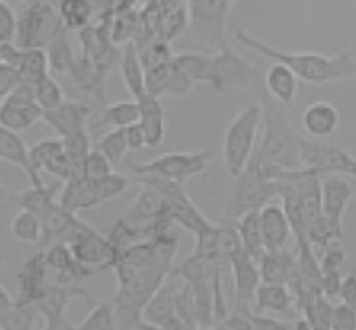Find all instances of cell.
<instances>
[{
    "mask_svg": "<svg viewBox=\"0 0 356 330\" xmlns=\"http://www.w3.org/2000/svg\"><path fill=\"white\" fill-rule=\"evenodd\" d=\"M235 38L241 45L260 54L266 59L289 66L301 81L308 84H332V82L346 81L356 75V61L348 50L333 54V56L317 52H289V50L269 45L248 31H237Z\"/></svg>",
    "mask_w": 356,
    "mask_h": 330,
    "instance_id": "cell-1",
    "label": "cell"
},
{
    "mask_svg": "<svg viewBox=\"0 0 356 330\" xmlns=\"http://www.w3.org/2000/svg\"><path fill=\"white\" fill-rule=\"evenodd\" d=\"M294 170L262 163L251 159L246 170L239 177H235L234 191L228 200L225 217L228 220H237L250 211H260L273 198H280L282 184Z\"/></svg>",
    "mask_w": 356,
    "mask_h": 330,
    "instance_id": "cell-2",
    "label": "cell"
},
{
    "mask_svg": "<svg viewBox=\"0 0 356 330\" xmlns=\"http://www.w3.org/2000/svg\"><path fill=\"white\" fill-rule=\"evenodd\" d=\"M262 127L264 132L257 145L255 159L267 164L285 168V170H298L300 163V143L301 136L294 131L289 123L282 104L275 102L269 95L262 98Z\"/></svg>",
    "mask_w": 356,
    "mask_h": 330,
    "instance_id": "cell-3",
    "label": "cell"
},
{
    "mask_svg": "<svg viewBox=\"0 0 356 330\" xmlns=\"http://www.w3.org/2000/svg\"><path fill=\"white\" fill-rule=\"evenodd\" d=\"M262 104H250L235 114L222 134V161L232 179L239 177L255 155L262 127Z\"/></svg>",
    "mask_w": 356,
    "mask_h": 330,
    "instance_id": "cell-4",
    "label": "cell"
},
{
    "mask_svg": "<svg viewBox=\"0 0 356 330\" xmlns=\"http://www.w3.org/2000/svg\"><path fill=\"white\" fill-rule=\"evenodd\" d=\"M191 18V36L196 45L207 52H219L228 47L227 24L228 6L227 0H186Z\"/></svg>",
    "mask_w": 356,
    "mask_h": 330,
    "instance_id": "cell-5",
    "label": "cell"
},
{
    "mask_svg": "<svg viewBox=\"0 0 356 330\" xmlns=\"http://www.w3.org/2000/svg\"><path fill=\"white\" fill-rule=\"evenodd\" d=\"M214 152L196 150V152H168L146 163L129 164V170L136 177L155 175L164 179L186 182L191 177H198L205 173L211 164Z\"/></svg>",
    "mask_w": 356,
    "mask_h": 330,
    "instance_id": "cell-6",
    "label": "cell"
},
{
    "mask_svg": "<svg viewBox=\"0 0 356 330\" xmlns=\"http://www.w3.org/2000/svg\"><path fill=\"white\" fill-rule=\"evenodd\" d=\"M259 75V70L250 61L235 54L230 47H225L219 52L209 56L205 82L214 91L222 93V91L244 90L248 86H253Z\"/></svg>",
    "mask_w": 356,
    "mask_h": 330,
    "instance_id": "cell-7",
    "label": "cell"
},
{
    "mask_svg": "<svg viewBox=\"0 0 356 330\" xmlns=\"http://www.w3.org/2000/svg\"><path fill=\"white\" fill-rule=\"evenodd\" d=\"M59 25V11H56L50 0L27 6L24 15L18 18L17 43L22 49H47Z\"/></svg>",
    "mask_w": 356,
    "mask_h": 330,
    "instance_id": "cell-8",
    "label": "cell"
},
{
    "mask_svg": "<svg viewBox=\"0 0 356 330\" xmlns=\"http://www.w3.org/2000/svg\"><path fill=\"white\" fill-rule=\"evenodd\" d=\"M300 163L301 168L317 175L342 173V175H351L356 179V157L328 143H317L301 138Z\"/></svg>",
    "mask_w": 356,
    "mask_h": 330,
    "instance_id": "cell-9",
    "label": "cell"
},
{
    "mask_svg": "<svg viewBox=\"0 0 356 330\" xmlns=\"http://www.w3.org/2000/svg\"><path fill=\"white\" fill-rule=\"evenodd\" d=\"M212 265L203 261H195L186 257L180 265L171 272V275L184 278L191 285L193 300H195L196 322L198 329H214V314H212V272L211 277L207 274V268Z\"/></svg>",
    "mask_w": 356,
    "mask_h": 330,
    "instance_id": "cell-10",
    "label": "cell"
},
{
    "mask_svg": "<svg viewBox=\"0 0 356 330\" xmlns=\"http://www.w3.org/2000/svg\"><path fill=\"white\" fill-rule=\"evenodd\" d=\"M243 250L239 233L235 225H218L207 233L196 236L195 250L189 253V259L195 261L209 262V265H219L222 261L230 262L235 253Z\"/></svg>",
    "mask_w": 356,
    "mask_h": 330,
    "instance_id": "cell-11",
    "label": "cell"
},
{
    "mask_svg": "<svg viewBox=\"0 0 356 330\" xmlns=\"http://www.w3.org/2000/svg\"><path fill=\"white\" fill-rule=\"evenodd\" d=\"M77 297H88V291L75 284H59L50 281L36 302L33 304L36 313L43 318L44 329H75L66 322V309L70 302Z\"/></svg>",
    "mask_w": 356,
    "mask_h": 330,
    "instance_id": "cell-12",
    "label": "cell"
},
{
    "mask_svg": "<svg viewBox=\"0 0 356 330\" xmlns=\"http://www.w3.org/2000/svg\"><path fill=\"white\" fill-rule=\"evenodd\" d=\"M351 179H355V177L342 175V173L321 175L323 214L340 230L344 228V214L356 195V186Z\"/></svg>",
    "mask_w": 356,
    "mask_h": 330,
    "instance_id": "cell-13",
    "label": "cell"
},
{
    "mask_svg": "<svg viewBox=\"0 0 356 330\" xmlns=\"http://www.w3.org/2000/svg\"><path fill=\"white\" fill-rule=\"evenodd\" d=\"M170 282H164L157 290V293L150 298L143 311V318L152 329H186L184 322L177 314V298L180 285L175 281V275H171Z\"/></svg>",
    "mask_w": 356,
    "mask_h": 330,
    "instance_id": "cell-14",
    "label": "cell"
},
{
    "mask_svg": "<svg viewBox=\"0 0 356 330\" xmlns=\"http://www.w3.org/2000/svg\"><path fill=\"white\" fill-rule=\"evenodd\" d=\"M230 268L232 275H234L235 309L251 311V304L255 302L257 290L262 284L259 261L241 250L230 259Z\"/></svg>",
    "mask_w": 356,
    "mask_h": 330,
    "instance_id": "cell-15",
    "label": "cell"
},
{
    "mask_svg": "<svg viewBox=\"0 0 356 330\" xmlns=\"http://www.w3.org/2000/svg\"><path fill=\"white\" fill-rule=\"evenodd\" d=\"M18 302L25 306H33L44 288L52 281V272L49 262L44 259V252H38L36 256L29 257L27 261L18 269Z\"/></svg>",
    "mask_w": 356,
    "mask_h": 330,
    "instance_id": "cell-16",
    "label": "cell"
},
{
    "mask_svg": "<svg viewBox=\"0 0 356 330\" xmlns=\"http://www.w3.org/2000/svg\"><path fill=\"white\" fill-rule=\"evenodd\" d=\"M260 225H262L264 245L266 252H282L294 236L291 220L282 204H269L260 209Z\"/></svg>",
    "mask_w": 356,
    "mask_h": 330,
    "instance_id": "cell-17",
    "label": "cell"
},
{
    "mask_svg": "<svg viewBox=\"0 0 356 330\" xmlns=\"http://www.w3.org/2000/svg\"><path fill=\"white\" fill-rule=\"evenodd\" d=\"M168 212H170V205H168V200L164 198V195L150 184L141 182V189H139L138 196H136V200L130 204V207L127 209L122 218L127 223L143 227V225H148L157 220V218L164 217Z\"/></svg>",
    "mask_w": 356,
    "mask_h": 330,
    "instance_id": "cell-18",
    "label": "cell"
},
{
    "mask_svg": "<svg viewBox=\"0 0 356 330\" xmlns=\"http://www.w3.org/2000/svg\"><path fill=\"white\" fill-rule=\"evenodd\" d=\"M70 249H72L73 256H75L79 262L93 269L111 268V265L116 259V253H114L113 246H111L109 237L102 236L95 228H91L89 233L79 237L77 241H73Z\"/></svg>",
    "mask_w": 356,
    "mask_h": 330,
    "instance_id": "cell-19",
    "label": "cell"
},
{
    "mask_svg": "<svg viewBox=\"0 0 356 330\" xmlns=\"http://www.w3.org/2000/svg\"><path fill=\"white\" fill-rule=\"evenodd\" d=\"M91 107L84 102H75V100H65L61 106L56 109L44 111L43 120L54 129L59 138L73 134L79 131H88V122L91 118Z\"/></svg>",
    "mask_w": 356,
    "mask_h": 330,
    "instance_id": "cell-20",
    "label": "cell"
},
{
    "mask_svg": "<svg viewBox=\"0 0 356 330\" xmlns=\"http://www.w3.org/2000/svg\"><path fill=\"white\" fill-rule=\"evenodd\" d=\"M340 125V111L328 100H316L301 113V127L312 139L332 138Z\"/></svg>",
    "mask_w": 356,
    "mask_h": 330,
    "instance_id": "cell-21",
    "label": "cell"
},
{
    "mask_svg": "<svg viewBox=\"0 0 356 330\" xmlns=\"http://www.w3.org/2000/svg\"><path fill=\"white\" fill-rule=\"evenodd\" d=\"M0 157L4 163L20 168L31 186H44L40 171L34 170L33 161H31V148H27L18 132L9 131L6 127H0Z\"/></svg>",
    "mask_w": 356,
    "mask_h": 330,
    "instance_id": "cell-22",
    "label": "cell"
},
{
    "mask_svg": "<svg viewBox=\"0 0 356 330\" xmlns=\"http://www.w3.org/2000/svg\"><path fill=\"white\" fill-rule=\"evenodd\" d=\"M139 104V123L146 134V147L157 148L166 138V118H164V106L161 98L150 93H145L138 98Z\"/></svg>",
    "mask_w": 356,
    "mask_h": 330,
    "instance_id": "cell-23",
    "label": "cell"
},
{
    "mask_svg": "<svg viewBox=\"0 0 356 330\" xmlns=\"http://www.w3.org/2000/svg\"><path fill=\"white\" fill-rule=\"evenodd\" d=\"M264 88L275 102L289 106L294 102L300 90V77L289 66L282 63H273L264 75Z\"/></svg>",
    "mask_w": 356,
    "mask_h": 330,
    "instance_id": "cell-24",
    "label": "cell"
},
{
    "mask_svg": "<svg viewBox=\"0 0 356 330\" xmlns=\"http://www.w3.org/2000/svg\"><path fill=\"white\" fill-rule=\"evenodd\" d=\"M255 311L257 313H269L287 316L292 311L298 309V302L292 290L285 284H269L262 282L255 293Z\"/></svg>",
    "mask_w": 356,
    "mask_h": 330,
    "instance_id": "cell-25",
    "label": "cell"
},
{
    "mask_svg": "<svg viewBox=\"0 0 356 330\" xmlns=\"http://www.w3.org/2000/svg\"><path fill=\"white\" fill-rule=\"evenodd\" d=\"M59 204L72 212L89 211L100 205L98 200L97 179H72L66 180L59 196Z\"/></svg>",
    "mask_w": 356,
    "mask_h": 330,
    "instance_id": "cell-26",
    "label": "cell"
},
{
    "mask_svg": "<svg viewBox=\"0 0 356 330\" xmlns=\"http://www.w3.org/2000/svg\"><path fill=\"white\" fill-rule=\"evenodd\" d=\"M43 114L44 111L36 102L22 104L2 98V104H0V127H6V129L15 132L27 131L34 123L43 120Z\"/></svg>",
    "mask_w": 356,
    "mask_h": 330,
    "instance_id": "cell-27",
    "label": "cell"
},
{
    "mask_svg": "<svg viewBox=\"0 0 356 330\" xmlns=\"http://www.w3.org/2000/svg\"><path fill=\"white\" fill-rule=\"evenodd\" d=\"M120 74H122L127 91L132 95L134 100H138L139 97L146 93V70L141 63V57H139L138 47L134 43H127L123 47Z\"/></svg>",
    "mask_w": 356,
    "mask_h": 330,
    "instance_id": "cell-28",
    "label": "cell"
},
{
    "mask_svg": "<svg viewBox=\"0 0 356 330\" xmlns=\"http://www.w3.org/2000/svg\"><path fill=\"white\" fill-rule=\"evenodd\" d=\"M168 205H170L171 218H173L175 223L178 225V228H184V230L193 233L195 236H200V234L207 233V230H211V228L216 227L214 221L209 220V218L196 207L191 196Z\"/></svg>",
    "mask_w": 356,
    "mask_h": 330,
    "instance_id": "cell-29",
    "label": "cell"
},
{
    "mask_svg": "<svg viewBox=\"0 0 356 330\" xmlns=\"http://www.w3.org/2000/svg\"><path fill=\"white\" fill-rule=\"evenodd\" d=\"M59 189H61L59 186H31L29 189L17 193L13 198L20 205V209L34 212L41 220H44L59 200L56 198Z\"/></svg>",
    "mask_w": 356,
    "mask_h": 330,
    "instance_id": "cell-30",
    "label": "cell"
},
{
    "mask_svg": "<svg viewBox=\"0 0 356 330\" xmlns=\"http://www.w3.org/2000/svg\"><path fill=\"white\" fill-rule=\"evenodd\" d=\"M235 228L239 233L243 250L250 253L253 259L259 261L260 257L266 253V245H264L262 225H260V211H250L235 220Z\"/></svg>",
    "mask_w": 356,
    "mask_h": 330,
    "instance_id": "cell-31",
    "label": "cell"
},
{
    "mask_svg": "<svg viewBox=\"0 0 356 330\" xmlns=\"http://www.w3.org/2000/svg\"><path fill=\"white\" fill-rule=\"evenodd\" d=\"M47 52H49V59H50V68L56 74H66L68 75L70 68L75 63L77 56L73 52V47L70 43L68 38V29L63 25L57 27V31L54 33L52 40L49 41V45H47Z\"/></svg>",
    "mask_w": 356,
    "mask_h": 330,
    "instance_id": "cell-32",
    "label": "cell"
},
{
    "mask_svg": "<svg viewBox=\"0 0 356 330\" xmlns=\"http://www.w3.org/2000/svg\"><path fill=\"white\" fill-rule=\"evenodd\" d=\"M139 104L138 100H122V102H114L111 106H107L104 109V113L100 114V118L95 122L97 127H130L132 123H138L139 122Z\"/></svg>",
    "mask_w": 356,
    "mask_h": 330,
    "instance_id": "cell-33",
    "label": "cell"
},
{
    "mask_svg": "<svg viewBox=\"0 0 356 330\" xmlns=\"http://www.w3.org/2000/svg\"><path fill=\"white\" fill-rule=\"evenodd\" d=\"M59 18L68 31H82L91 25L95 8L91 0H61L59 4Z\"/></svg>",
    "mask_w": 356,
    "mask_h": 330,
    "instance_id": "cell-34",
    "label": "cell"
},
{
    "mask_svg": "<svg viewBox=\"0 0 356 330\" xmlns=\"http://www.w3.org/2000/svg\"><path fill=\"white\" fill-rule=\"evenodd\" d=\"M22 81L36 84L38 81L50 74V59L47 49H24V56L18 65Z\"/></svg>",
    "mask_w": 356,
    "mask_h": 330,
    "instance_id": "cell-35",
    "label": "cell"
},
{
    "mask_svg": "<svg viewBox=\"0 0 356 330\" xmlns=\"http://www.w3.org/2000/svg\"><path fill=\"white\" fill-rule=\"evenodd\" d=\"M11 234L20 243H27V245L41 243V239H43V220L34 212L20 209L11 221Z\"/></svg>",
    "mask_w": 356,
    "mask_h": 330,
    "instance_id": "cell-36",
    "label": "cell"
},
{
    "mask_svg": "<svg viewBox=\"0 0 356 330\" xmlns=\"http://www.w3.org/2000/svg\"><path fill=\"white\" fill-rule=\"evenodd\" d=\"M139 29V11L134 9H118L113 20L111 38L118 47H125L127 43H134Z\"/></svg>",
    "mask_w": 356,
    "mask_h": 330,
    "instance_id": "cell-37",
    "label": "cell"
},
{
    "mask_svg": "<svg viewBox=\"0 0 356 330\" xmlns=\"http://www.w3.org/2000/svg\"><path fill=\"white\" fill-rule=\"evenodd\" d=\"M333 309H335V302H332L324 294H319L305 304V307L301 309V316L307 318L310 329L332 330Z\"/></svg>",
    "mask_w": 356,
    "mask_h": 330,
    "instance_id": "cell-38",
    "label": "cell"
},
{
    "mask_svg": "<svg viewBox=\"0 0 356 330\" xmlns=\"http://www.w3.org/2000/svg\"><path fill=\"white\" fill-rule=\"evenodd\" d=\"M75 329L82 330H114L118 329L116 323V309L114 302H98L95 307L86 314V318L75 325Z\"/></svg>",
    "mask_w": 356,
    "mask_h": 330,
    "instance_id": "cell-39",
    "label": "cell"
},
{
    "mask_svg": "<svg viewBox=\"0 0 356 330\" xmlns=\"http://www.w3.org/2000/svg\"><path fill=\"white\" fill-rule=\"evenodd\" d=\"M189 25H191L189 9H187V4H184L178 9H175V11L164 15L161 31H159V40L173 43L177 38H180L184 33H186L187 29H189Z\"/></svg>",
    "mask_w": 356,
    "mask_h": 330,
    "instance_id": "cell-40",
    "label": "cell"
},
{
    "mask_svg": "<svg viewBox=\"0 0 356 330\" xmlns=\"http://www.w3.org/2000/svg\"><path fill=\"white\" fill-rule=\"evenodd\" d=\"M173 63L182 70L184 74L191 79V81L198 84V82H205L207 70H209V56L202 52H182L175 54Z\"/></svg>",
    "mask_w": 356,
    "mask_h": 330,
    "instance_id": "cell-41",
    "label": "cell"
},
{
    "mask_svg": "<svg viewBox=\"0 0 356 330\" xmlns=\"http://www.w3.org/2000/svg\"><path fill=\"white\" fill-rule=\"evenodd\" d=\"M34 90H36V102L38 106L43 111L56 109L57 106H61L65 102V91H63L61 84L56 81V77L52 75H44L41 81H38L34 84Z\"/></svg>",
    "mask_w": 356,
    "mask_h": 330,
    "instance_id": "cell-42",
    "label": "cell"
},
{
    "mask_svg": "<svg viewBox=\"0 0 356 330\" xmlns=\"http://www.w3.org/2000/svg\"><path fill=\"white\" fill-rule=\"evenodd\" d=\"M97 148L100 152H104L113 164L120 163V161L125 157L127 152L130 150L129 141H127V131L123 127L113 129V131H109L107 134L102 136Z\"/></svg>",
    "mask_w": 356,
    "mask_h": 330,
    "instance_id": "cell-43",
    "label": "cell"
},
{
    "mask_svg": "<svg viewBox=\"0 0 356 330\" xmlns=\"http://www.w3.org/2000/svg\"><path fill=\"white\" fill-rule=\"evenodd\" d=\"M139 57H141V63L145 66V70H152L155 66L166 65V63L173 61V50H171V43L164 40H154L150 41L148 45L138 49Z\"/></svg>",
    "mask_w": 356,
    "mask_h": 330,
    "instance_id": "cell-44",
    "label": "cell"
},
{
    "mask_svg": "<svg viewBox=\"0 0 356 330\" xmlns=\"http://www.w3.org/2000/svg\"><path fill=\"white\" fill-rule=\"evenodd\" d=\"M63 150H65V145L61 138H44L34 143L31 147V161H33L34 170H44V166Z\"/></svg>",
    "mask_w": 356,
    "mask_h": 330,
    "instance_id": "cell-45",
    "label": "cell"
},
{
    "mask_svg": "<svg viewBox=\"0 0 356 330\" xmlns=\"http://www.w3.org/2000/svg\"><path fill=\"white\" fill-rule=\"evenodd\" d=\"M171 72H173L171 61L166 63V65L146 70V93H150L159 98L166 97L168 86H170L171 81Z\"/></svg>",
    "mask_w": 356,
    "mask_h": 330,
    "instance_id": "cell-46",
    "label": "cell"
},
{
    "mask_svg": "<svg viewBox=\"0 0 356 330\" xmlns=\"http://www.w3.org/2000/svg\"><path fill=\"white\" fill-rule=\"evenodd\" d=\"M129 179L125 175H120V173H111L107 177H102L97 179V188H98V200H100V205L111 202V200L118 198L120 195L129 189Z\"/></svg>",
    "mask_w": 356,
    "mask_h": 330,
    "instance_id": "cell-47",
    "label": "cell"
},
{
    "mask_svg": "<svg viewBox=\"0 0 356 330\" xmlns=\"http://www.w3.org/2000/svg\"><path fill=\"white\" fill-rule=\"evenodd\" d=\"M212 314H214V329H218L228 314L227 300H225V291H222V278L218 265H212Z\"/></svg>",
    "mask_w": 356,
    "mask_h": 330,
    "instance_id": "cell-48",
    "label": "cell"
},
{
    "mask_svg": "<svg viewBox=\"0 0 356 330\" xmlns=\"http://www.w3.org/2000/svg\"><path fill=\"white\" fill-rule=\"evenodd\" d=\"M113 166L114 164L111 163L109 157L98 148H93L84 159V171L88 179H102V177L111 175L114 171Z\"/></svg>",
    "mask_w": 356,
    "mask_h": 330,
    "instance_id": "cell-49",
    "label": "cell"
},
{
    "mask_svg": "<svg viewBox=\"0 0 356 330\" xmlns=\"http://www.w3.org/2000/svg\"><path fill=\"white\" fill-rule=\"evenodd\" d=\"M18 33V18L13 11L11 6L6 0H0V41L9 43L17 41Z\"/></svg>",
    "mask_w": 356,
    "mask_h": 330,
    "instance_id": "cell-50",
    "label": "cell"
},
{
    "mask_svg": "<svg viewBox=\"0 0 356 330\" xmlns=\"http://www.w3.org/2000/svg\"><path fill=\"white\" fill-rule=\"evenodd\" d=\"M63 139V145H65V152L70 157H86L89 152L93 150L91 147V138H89L88 131H79L73 132V134L66 136Z\"/></svg>",
    "mask_w": 356,
    "mask_h": 330,
    "instance_id": "cell-51",
    "label": "cell"
},
{
    "mask_svg": "<svg viewBox=\"0 0 356 330\" xmlns=\"http://www.w3.org/2000/svg\"><path fill=\"white\" fill-rule=\"evenodd\" d=\"M251 325L253 330H289L296 329V322H287V320H282L278 316H273V314H262V313H250Z\"/></svg>",
    "mask_w": 356,
    "mask_h": 330,
    "instance_id": "cell-52",
    "label": "cell"
},
{
    "mask_svg": "<svg viewBox=\"0 0 356 330\" xmlns=\"http://www.w3.org/2000/svg\"><path fill=\"white\" fill-rule=\"evenodd\" d=\"M332 329L356 330V307L346 302H337L333 309Z\"/></svg>",
    "mask_w": 356,
    "mask_h": 330,
    "instance_id": "cell-53",
    "label": "cell"
},
{
    "mask_svg": "<svg viewBox=\"0 0 356 330\" xmlns=\"http://www.w3.org/2000/svg\"><path fill=\"white\" fill-rule=\"evenodd\" d=\"M22 75L18 66H9L0 63V97L6 98L22 84Z\"/></svg>",
    "mask_w": 356,
    "mask_h": 330,
    "instance_id": "cell-54",
    "label": "cell"
},
{
    "mask_svg": "<svg viewBox=\"0 0 356 330\" xmlns=\"http://www.w3.org/2000/svg\"><path fill=\"white\" fill-rule=\"evenodd\" d=\"M342 278H344V275L340 274V269L323 272V294L335 304L340 302V285H342Z\"/></svg>",
    "mask_w": 356,
    "mask_h": 330,
    "instance_id": "cell-55",
    "label": "cell"
},
{
    "mask_svg": "<svg viewBox=\"0 0 356 330\" xmlns=\"http://www.w3.org/2000/svg\"><path fill=\"white\" fill-rule=\"evenodd\" d=\"M250 313L251 311H241L234 307V313L228 314L225 322L219 325V329H253Z\"/></svg>",
    "mask_w": 356,
    "mask_h": 330,
    "instance_id": "cell-56",
    "label": "cell"
},
{
    "mask_svg": "<svg viewBox=\"0 0 356 330\" xmlns=\"http://www.w3.org/2000/svg\"><path fill=\"white\" fill-rule=\"evenodd\" d=\"M22 56H24V49L18 43H15V41L0 45V63L2 65L18 66L22 61Z\"/></svg>",
    "mask_w": 356,
    "mask_h": 330,
    "instance_id": "cell-57",
    "label": "cell"
},
{
    "mask_svg": "<svg viewBox=\"0 0 356 330\" xmlns=\"http://www.w3.org/2000/svg\"><path fill=\"white\" fill-rule=\"evenodd\" d=\"M340 302L356 307V272L344 275L342 285H340Z\"/></svg>",
    "mask_w": 356,
    "mask_h": 330,
    "instance_id": "cell-58",
    "label": "cell"
},
{
    "mask_svg": "<svg viewBox=\"0 0 356 330\" xmlns=\"http://www.w3.org/2000/svg\"><path fill=\"white\" fill-rule=\"evenodd\" d=\"M125 131L130 150H141L143 147H146V134L143 131L141 123H132L130 127H127Z\"/></svg>",
    "mask_w": 356,
    "mask_h": 330,
    "instance_id": "cell-59",
    "label": "cell"
},
{
    "mask_svg": "<svg viewBox=\"0 0 356 330\" xmlns=\"http://www.w3.org/2000/svg\"><path fill=\"white\" fill-rule=\"evenodd\" d=\"M98 15L102 13H116L120 8V0H97Z\"/></svg>",
    "mask_w": 356,
    "mask_h": 330,
    "instance_id": "cell-60",
    "label": "cell"
},
{
    "mask_svg": "<svg viewBox=\"0 0 356 330\" xmlns=\"http://www.w3.org/2000/svg\"><path fill=\"white\" fill-rule=\"evenodd\" d=\"M184 4H186V0H159V6H161V9L164 15L175 11V9H178L180 6H184Z\"/></svg>",
    "mask_w": 356,
    "mask_h": 330,
    "instance_id": "cell-61",
    "label": "cell"
},
{
    "mask_svg": "<svg viewBox=\"0 0 356 330\" xmlns=\"http://www.w3.org/2000/svg\"><path fill=\"white\" fill-rule=\"evenodd\" d=\"M141 0H120V8L118 9H134Z\"/></svg>",
    "mask_w": 356,
    "mask_h": 330,
    "instance_id": "cell-62",
    "label": "cell"
},
{
    "mask_svg": "<svg viewBox=\"0 0 356 330\" xmlns=\"http://www.w3.org/2000/svg\"><path fill=\"white\" fill-rule=\"evenodd\" d=\"M22 2H25L27 6H33V4H38V2H41V0H22Z\"/></svg>",
    "mask_w": 356,
    "mask_h": 330,
    "instance_id": "cell-63",
    "label": "cell"
},
{
    "mask_svg": "<svg viewBox=\"0 0 356 330\" xmlns=\"http://www.w3.org/2000/svg\"><path fill=\"white\" fill-rule=\"evenodd\" d=\"M227 2H228V6H230V8H232V6L237 4V2H239V0H227Z\"/></svg>",
    "mask_w": 356,
    "mask_h": 330,
    "instance_id": "cell-64",
    "label": "cell"
}]
</instances>
